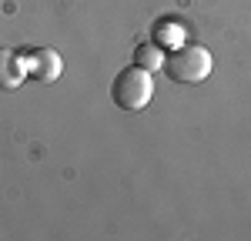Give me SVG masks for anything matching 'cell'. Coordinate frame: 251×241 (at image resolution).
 <instances>
[{
	"instance_id": "obj_1",
	"label": "cell",
	"mask_w": 251,
	"mask_h": 241,
	"mask_svg": "<svg viewBox=\"0 0 251 241\" xmlns=\"http://www.w3.org/2000/svg\"><path fill=\"white\" fill-rule=\"evenodd\" d=\"M211 67H214L211 50L204 44H191V40L171 47L164 57V74L174 84H201V80H208Z\"/></svg>"
},
{
	"instance_id": "obj_2",
	"label": "cell",
	"mask_w": 251,
	"mask_h": 241,
	"mask_svg": "<svg viewBox=\"0 0 251 241\" xmlns=\"http://www.w3.org/2000/svg\"><path fill=\"white\" fill-rule=\"evenodd\" d=\"M111 97L121 111H141V107H148L151 100H154V74L151 71H144V67H124V71H117L114 84H111Z\"/></svg>"
},
{
	"instance_id": "obj_3",
	"label": "cell",
	"mask_w": 251,
	"mask_h": 241,
	"mask_svg": "<svg viewBox=\"0 0 251 241\" xmlns=\"http://www.w3.org/2000/svg\"><path fill=\"white\" fill-rule=\"evenodd\" d=\"M20 54H24L27 77L37 80V84H54L64 71V60L54 47H30V50H20Z\"/></svg>"
},
{
	"instance_id": "obj_4",
	"label": "cell",
	"mask_w": 251,
	"mask_h": 241,
	"mask_svg": "<svg viewBox=\"0 0 251 241\" xmlns=\"http://www.w3.org/2000/svg\"><path fill=\"white\" fill-rule=\"evenodd\" d=\"M24 80H27L24 54L14 47H0V91H17Z\"/></svg>"
},
{
	"instance_id": "obj_5",
	"label": "cell",
	"mask_w": 251,
	"mask_h": 241,
	"mask_svg": "<svg viewBox=\"0 0 251 241\" xmlns=\"http://www.w3.org/2000/svg\"><path fill=\"white\" fill-rule=\"evenodd\" d=\"M151 34H154V44H161V47H177V44H184V24L177 17H161L151 27Z\"/></svg>"
},
{
	"instance_id": "obj_6",
	"label": "cell",
	"mask_w": 251,
	"mask_h": 241,
	"mask_svg": "<svg viewBox=\"0 0 251 241\" xmlns=\"http://www.w3.org/2000/svg\"><path fill=\"white\" fill-rule=\"evenodd\" d=\"M164 57H168L164 47L154 44V40H151V44H137L134 47V64L144 67V71H151V74H154V71H164Z\"/></svg>"
}]
</instances>
